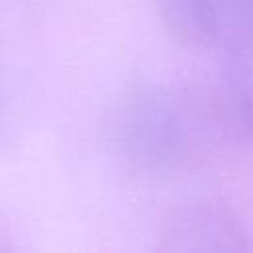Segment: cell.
<instances>
[{
    "instance_id": "obj_3",
    "label": "cell",
    "mask_w": 253,
    "mask_h": 253,
    "mask_svg": "<svg viewBox=\"0 0 253 253\" xmlns=\"http://www.w3.org/2000/svg\"><path fill=\"white\" fill-rule=\"evenodd\" d=\"M160 249L174 253L251 251V235L233 210L219 202H192L168 213L160 227Z\"/></svg>"
},
{
    "instance_id": "obj_2",
    "label": "cell",
    "mask_w": 253,
    "mask_h": 253,
    "mask_svg": "<svg viewBox=\"0 0 253 253\" xmlns=\"http://www.w3.org/2000/svg\"><path fill=\"white\" fill-rule=\"evenodd\" d=\"M162 26L180 43L215 53L253 47V0H154Z\"/></svg>"
},
{
    "instance_id": "obj_1",
    "label": "cell",
    "mask_w": 253,
    "mask_h": 253,
    "mask_svg": "<svg viewBox=\"0 0 253 253\" xmlns=\"http://www.w3.org/2000/svg\"><path fill=\"white\" fill-rule=\"evenodd\" d=\"M109 130L121 158L148 172L190 168L225 146L204 83L136 87L111 111Z\"/></svg>"
},
{
    "instance_id": "obj_4",
    "label": "cell",
    "mask_w": 253,
    "mask_h": 253,
    "mask_svg": "<svg viewBox=\"0 0 253 253\" xmlns=\"http://www.w3.org/2000/svg\"><path fill=\"white\" fill-rule=\"evenodd\" d=\"M243 55L233 53V65L204 83L225 146L253 144V63Z\"/></svg>"
}]
</instances>
